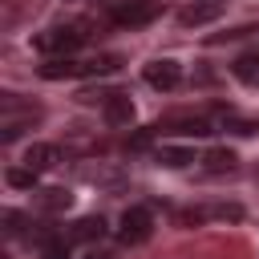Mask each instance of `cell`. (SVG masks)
<instances>
[{
  "mask_svg": "<svg viewBox=\"0 0 259 259\" xmlns=\"http://www.w3.org/2000/svg\"><path fill=\"white\" fill-rule=\"evenodd\" d=\"M121 57H89V61H77V57H45V65L36 69L45 81H61V77H105V73H117Z\"/></svg>",
  "mask_w": 259,
  "mask_h": 259,
  "instance_id": "cell-1",
  "label": "cell"
},
{
  "mask_svg": "<svg viewBox=\"0 0 259 259\" xmlns=\"http://www.w3.org/2000/svg\"><path fill=\"white\" fill-rule=\"evenodd\" d=\"M81 45H85L81 24H53V28H45V32L32 36V49L45 53V57H73Z\"/></svg>",
  "mask_w": 259,
  "mask_h": 259,
  "instance_id": "cell-2",
  "label": "cell"
},
{
  "mask_svg": "<svg viewBox=\"0 0 259 259\" xmlns=\"http://www.w3.org/2000/svg\"><path fill=\"white\" fill-rule=\"evenodd\" d=\"M36 117H40V109H36V105H20V97H16V93H4V97H0V142H4V146H12V142H16V138L36 121Z\"/></svg>",
  "mask_w": 259,
  "mask_h": 259,
  "instance_id": "cell-3",
  "label": "cell"
},
{
  "mask_svg": "<svg viewBox=\"0 0 259 259\" xmlns=\"http://www.w3.org/2000/svg\"><path fill=\"white\" fill-rule=\"evenodd\" d=\"M154 235V214L150 206H125L121 219H117V243L121 247H138Z\"/></svg>",
  "mask_w": 259,
  "mask_h": 259,
  "instance_id": "cell-4",
  "label": "cell"
},
{
  "mask_svg": "<svg viewBox=\"0 0 259 259\" xmlns=\"http://www.w3.org/2000/svg\"><path fill=\"white\" fill-rule=\"evenodd\" d=\"M243 206L239 202H206V206H186L178 210V227H202V223H239Z\"/></svg>",
  "mask_w": 259,
  "mask_h": 259,
  "instance_id": "cell-5",
  "label": "cell"
},
{
  "mask_svg": "<svg viewBox=\"0 0 259 259\" xmlns=\"http://www.w3.org/2000/svg\"><path fill=\"white\" fill-rule=\"evenodd\" d=\"M158 16H162L158 0H121L113 8V24H121V28H142V24L158 20Z\"/></svg>",
  "mask_w": 259,
  "mask_h": 259,
  "instance_id": "cell-6",
  "label": "cell"
},
{
  "mask_svg": "<svg viewBox=\"0 0 259 259\" xmlns=\"http://www.w3.org/2000/svg\"><path fill=\"white\" fill-rule=\"evenodd\" d=\"M142 77H146V85H154V89L170 93V89H178V85H182V65H178V61H170V57H158V61H150V65L142 69Z\"/></svg>",
  "mask_w": 259,
  "mask_h": 259,
  "instance_id": "cell-7",
  "label": "cell"
},
{
  "mask_svg": "<svg viewBox=\"0 0 259 259\" xmlns=\"http://www.w3.org/2000/svg\"><path fill=\"white\" fill-rule=\"evenodd\" d=\"M223 0H190L182 12H178V24L182 28H198V24H210V20H219L223 16Z\"/></svg>",
  "mask_w": 259,
  "mask_h": 259,
  "instance_id": "cell-8",
  "label": "cell"
},
{
  "mask_svg": "<svg viewBox=\"0 0 259 259\" xmlns=\"http://www.w3.org/2000/svg\"><path fill=\"white\" fill-rule=\"evenodd\" d=\"M101 117H105L109 130H125V125L134 121V101H130V93H109V97L101 101Z\"/></svg>",
  "mask_w": 259,
  "mask_h": 259,
  "instance_id": "cell-9",
  "label": "cell"
},
{
  "mask_svg": "<svg viewBox=\"0 0 259 259\" xmlns=\"http://www.w3.org/2000/svg\"><path fill=\"white\" fill-rule=\"evenodd\" d=\"M154 162L158 166H170V170H182V166H190V162H198V154H194V146H158L154 150Z\"/></svg>",
  "mask_w": 259,
  "mask_h": 259,
  "instance_id": "cell-10",
  "label": "cell"
},
{
  "mask_svg": "<svg viewBox=\"0 0 259 259\" xmlns=\"http://www.w3.org/2000/svg\"><path fill=\"white\" fill-rule=\"evenodd\" d=\"M65 235H69V243H93V239H105V219H101V214H85V219H77Z\"/></svg>",
  "mask_w": 259,
  "mask_h": 259,
  "instance_id": "cell-11",
  "label": "cell"
},
{
  "mask_svg": "<svg viewBox=\"0 0 259 259\" xmlns=\"http://www.w3.org/2000/svg\"><path fill=\"white\" fill-rule=\"evenodd\" d=\"M158 130H162V134H182V138H206L214 125L202 121V117H170V121H162Z\"/></svg>",
  "mask_w": 259,
  "mask_h": 259,
  "instance_id": "cell-12",
  "label": "cell"
},
{
  "mask_svg": "<svg viewBox=\"0 0 259 259\" xmlns=\"http://www.w3.org/2000/svg\"><path fill=\"white\" fill-rule=\"evenodd\" d=\"M57 158H61V150H57V146H49V142H36V146H28V150H24V166H28V170H36V174L53 170V166H57Z\"/></svg>",
  "mask_w": 259,
  "mask_h": 259,
  "instance_id": "cell-13",
  "label": "cell"
},
{
  "mask_svg": "<svg viewBox=\"0 0 259 259\" xmlns=\"http://www.w3.org/2000/svg\"><path fill=\"white\" fill-rule=\"evenodd\" d=\"M198 162H202L210 174H227V170H235V162H239V158H235V150H227V146H214V150H206Z\"/></svg>",
  "mask_w": 259,
  "mask_h": 259,
  "instance_id": "cell-14",
  "label": "cell"
},
{
  "mask_svg": "<svg viewBox=\"0 0 259 259\" xmlns=\"http://www.w3.org/2000/svg\"><path fill=\"white\" fill-rule=\"evenodd\" d=\"M36 206L40 210H69L73 206V194L61 190V186H49V190H36Z\"/></svg>",
  "mask_w": 259,
  "mask_h": 259,
  "instance_id": "cell-15",
  "label": "cell"
},
{
  "mask_svg": "<svg viewBox=\"0 0 259 259\" xmlns=\"http://www.w3.org/2000/svg\"><path fill=\"white\" fill-rule=\"evenodd\" d=\"M40 259H69V235H40Z\"/></svg>",
  "mask_w": 259,
  "mask_h": 259,
  "instance_id": "cell-16",
  "label": "cell"
},
{
  "mask_svg": "<svg viewBox=\"0 0 259 259\" xmlns=\"http://www.w3.org/2000/svg\"><path fill=\"white\" fill-rule=\"evenodd\" d=\"M4 182L16 186V190H32V186H36V170H28V166H12V170H4Z\"/></svg>",
  "mask_w": 259,
  "mask_h": 259,
  "instance_id": "cell-17",
  "label": "cell"
},
{
  "mask_svg": "<svg viewBox=\"0 0 259 259\" xmlns=\"http://www.w3.org/2000/svg\"><path fill=\"white\" fill-rule=\"evenodd\" d=\"M81 178H85V182H117V170H105V166H81Z\"/></svg>",
  "mask_w": 259,
  "mask_h": 259,
  "instance_id": "cell-18",
  "label": "cell"
},
{
  "mask_svg": "<svg viewBox=\"0 0 259 259\" xmlns=\"http://www.w3.org/2000/svg\"><path fill=\"white\" fill-rule=\"evenodd\" d=\"M0 219H4V235H20V223H24L20 210H4Z\"/></svg>",
  "mask_w": 259,
  "mask_h": 259,
  "instance_id": "cell-19",
  "label": "cell"
},
{
  "mask_svg": "<svg viewBox=\"0 0 259 259\" xmlns=\"http://www.w3.org/2000/svg\"><path fill=\"white\" fill-rule=\"evenodd\" d=\"M89 259H113V251H97V247H93V251H89Z\"/></svg>",
  "mask_w": 259,
  "mask_h": 259,
  "instance_id": "cell-20",
  "label": "cell"
}]
</instances>
